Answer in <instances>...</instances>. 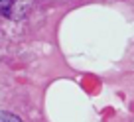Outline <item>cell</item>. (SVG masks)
Segmentation results:
<instances>
[{"mask_svg":"<svg viewBox=\"0 0 134 122\" xmlns=\"http://www.w3.org/2000/svg\"><path fill=\"white\" fill-rule=\"evenodd\" d=\"M14 0H0V14L2 16H12Z\"/></svg>","mask_w":134,"mask_h":122,"instance_id":"1","label":"cell"},{"mask_svg":"<svg viewBox=\"0 0 134 122\" xmlns=\"http://www.w3.org/2000/svg\"><path fill=\"white\" fill-rule=\"evenodd\" d=\"M0 122H20V116L10 112H0Z\"/></svg>","mask_w":134,"mask_h":122,"instance_id":"2","label":"cell"}]
</instances>
